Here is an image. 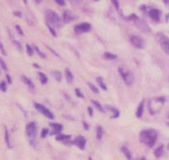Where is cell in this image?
<instances>
[{
	"instance_id": "cell-1",
	"label": "cell",
	"mask_w": 169,
	"mask_h": 160,
	"mask_svg": "<svg viewBox=\"0 0 169 160\" xmlns=\"http://www.w3.org/2000/svg\"><path fill=\"white\" fill-rule=\"evenodd\" d=\"M158 138V133L155 129H146L140 132L139 139L142 144L152 148Z\"/></svg>"
},
{
	"instance_id": "cell-2",
	"label": "cell",
	"mask_w": 169,
	"mask_h": 160,
	"mask_svg": "<svg viewBox=\"0 0 169 160\" xmlns=\"http://www.w3.org/2000/svg\"><path fill=\"white\" fill-rule=\"evenodd\" d=\"M45 16H46V21L47 24L53 27L54 28H60L62 25L61 18L55 11H54L53 10H50V9L46 10L45 11Z\"/></svg>"
},
{
	"instance_id": "cell-3",
	"label": "cell",
	"mask_w": 169,
	"mask_h": 160,
	"mask_svg": "<svg viewBox=\"0 0 169 160\" xmlns=\"http://www.w3.org/2000/svg\"><path fill=\"white\" fill-rule=\"evenodd\" d=\"M37 132H38V126L35 122H30L26 125V134L28 137L29 143L32 146H36V139H37Z\"/></svg>"
},
{
	"instance_id": "cell-4",
	"label": "cell",
	"mask_w": 169,
	"mask_h": 160,
	"mask_svg": "<svg viewBox=\"0 0 169 160\" xmlns=\"http://www.w3.org/2000/svg\"><path fill=\"white\" fill-rule=\"evenodd\" d=\"M118 72L122 77L124 82L128 86L132 85L134 82L133 73L131 72L126 67H120L118 68Z\"/></svg>"
},
{
	"instance_id": "cell-5",
	"label": "cell",
	"mask_w": 169,
	"mask_h": 160,
	"mask_svg": "<svg viewBox=\"0 0 169 160\" xmlns=\"http://www.w3.org/2000/svg\"><path fill=\"white\" fill-rule=\"evenodd\" d=\"M165 98L164 97H157L155 99H151L149 102V111L151 112V114H156L158 113L161 108L163 107V105L164 104Z\"/></svg>"
},
{
	"instance_id": "cell-6",
	"label": "cell",
	"mask_w": 169,
	"mask_h": 160,
	"mask_svg": "<svg viewBox=\"0 0 169 160\" xmlns=\"http://www.w3.org/2000/svg\"><path fill=\"white\" fill-rule=\"evenodd\" d=\"M130 42L135 48L142 49L145 46V41L140 36L137 35H131L129 38Z\"/></svg>"
},
{
	"instance_id": "cell-7",
	"label": "cell",
	"mask_w": 169,
	"mask_h": 160,
	"mask_svg": "<svg viewBox=\"0 0 169 160\" xmlns=\"http://www.w3.org/2000/svg\"><path fill=\"white\" fill-rule=\"evenodd\" d=\"M158 42L162 50L167 55H169V38L164 34L158 35Z\"/></svg>"
},
{
	"instance_id": "cell-8",
	"label": "cell",
	"mask_w": 169,
	"mask_h": 160,
	"mask_svg": "<svg viewBox=\"0 0 169 160\" xmlns=\"http://www.w3.org/2000/svg\"><path fill=\"white\" fill-rule=\"evenodd\" d=\"M34 107H35L41 114H42L44 116H46V118L50 119H53L54 117H55L52 112H50L48 108H46L45 106H43V105L39 104V103H35V104H34Z\"/></svg>"
},
{
	"instance_id": "cell-9",
	"label": "cell",
	"mask_w": 169,
	"mask_h": 160,
	"mask_svg": "<svg viewBox=\"0 0 169 160\" xmlns=\"http://www.w3.org/2000/svg\"><path fill=\"white\" fill-rule=\"evenodd\" d=\"M75 32L77 33H86V32L90 31L91 29V25L89 23H81L75 26Z\"/></svg>"
},
{
	"instance_id": "cell-10",
	"label": "cell",
	"mask_w": 169,
	"mask_h": 160,
	"mask_svg": "<svg viewBox=\"0 0 169 160\" xmlns=\"http://www.w3.org/2000/svg\"><path fill=\"white\" fill-rule=\"evenodd\" d=\"M72 143L77 146L81 150H84L85 148V144H86V139L83 136H79L76 137L75 139L72 142Z\"/></svg>"
},
{
	"instance_id": "cell-11",
	"label": "cell",
	"mask_w": 169,
	"mask_h": 160,
	"mask_svg": "<svg viewBox=\"0 0 169 160\" xmlns=\"http://www.w3.org/2000/svg\"><path fill=\"white\" fill-rule=\"evenodd\" d=\"M149 16L155 22H159L161 17V11L158 9L152 8L149 11Z\"/></svg>"
},
{
	"instance_id": "cell-12",
	"label": "cell",
	"mask_w": 169,
	"mask_h": 160,
	"mask_svg": "<svg viewBox=\"0 0 169 160\" xmlns=\"http://www.w3.org/2000/svg\"><path fill=\"white\" fill-rule=\"evenodd\" d=\"M50 126L51 127L52 131H51V135H55V134H60L61 131L63 130V125L60 124H57V123H50Z\"/></svg>"
},
{
	"instance_id": "cell-13",
	"label": "cell",
	"mask_w": 169,
	"mask_h": 160,
	"mask_svg": "<svg viewBox=\"0 0 169 160\" xmlns=\"http://www.w3.org/2000/svg\"><path fill=\"white\" fill-rule=\"evenodd\" d=\"M63 19L65 22L70 23V22H72V21H74V20L76 19V17H75V16L70 11H65L63 12Z\"/></svg>"
},
{
	"instance_id": "cell-14",
	"label": "cell",
	"mask_w": 169,
	"mask_h": 160,
	"mask_svg": "<svg viewBox=\"0 0 169 160\" xmlns=\"http://www.w3.org/2000/svg\"><path fill=\"white\" fill-rule=\"evenodd\" d=\"M21 79L30 90H34V85H33V81H32L29 78L26 77L25 76H24V75H22L21 77Z\"/></svg>"
},
{
	"instance_id": "cell-15",
	"label": "cell",
	"mask_w": 169,
	"mask_h": 160,
	"mask_svg": "<svg viewBox=\"0 0 169 160\" xmlns=\"http://www.w3.org/2000/svg\"><path fill=\"white\" fill-rule=\"evenodd\" d=\"M65 78L67 80V83H72V81L74 80V77L72 73L71 72V70L69 68H66L65 69Z\"/></svg>"
},
{
	"instance_id": "cell-16",
	"label": "cell",
	"mask_w": 169,
	"mask_h": 160,
	"mask_svg": "<svg viewBox=\"0 0 169 160\" xmlns=\"http://www.w3.org/2000/svg\"><path fill=\"white\" fill-rule=\"evenodd\" d=\"M56 140L59 142H68L71 140L70 135H65V134H58L56 136Z\"/></svg>"
},
{
	"instance_id": "cell-17",
	"label": "cell",
	"mask_w": 169,
	"mask_h": 160,
	"mask_svg": "<svg viewBox=\"0 0 169 160\" xmlns=\"http://www.w3.org/2000/svg\"><path fill=\"white\" fill-rule=\"evenodd\" d=\"M143 112H144V101H141L138 105L137 112H136V115H137V118H141L142 116V114H143Z\"/></svg>"
},
{
	"instance_id": "cell-18",
	"label": "cell",
	"mask_w": 169,
	"mask_h": 160,
	"mask_svg": "<svg viewBox=\"0 0 169 160\" xmlns=\"http://www.w3.org/2000/svg\"><path fill=\"white\" fill-rule=\"evenodd\" d=\"M121 151H122V153L124 154V156L126 157L127 159L128 160L132 159V154H131L130 150H129L126 146H122V147H121Z\"/></svg>"
},
{
	"instance_id": "cell-19",
	"label": "cell",
	"mask_w": 169,
	"mask_h": 160,
	"mask_svg": "<svg viewBox=\"0 0 169 160\" xmlns=\"http://www.w3.org/2000/svg\"><path fill=\"white\" fill-rule=\"evenodd\" d=\"M164 153V150H163V146H158V148L155 150V152H154V154H155V156L156 158H160V157L162 156L163 154Z\"/></svg>"
},
{
	"instance_id": "cell-20",
	"label": "cell",
	"mask_w": 169,
	"mask_h": 160,
	"mask_svg": "<svg viewBox=\"0 0 169 160\" xmlns=\"http://www.w3.org/2000/svg\"><path fill=\"white\" fill-rule=\"evenodd\" d=\"M96 81H97V83L99 85V86L101 89H102L103 90H107V85H106V84L104 83V80L102 79L101 77H98L96 78Z\"/></svg>"
},
{
	"instance_id": "cell-21",
	"label": "cell",
	"mask_w": 169,
	"mask_h": 160,
	"mask_svg": "<svg viewBox=\"0 0 169 160\" xmlns=\"http://www.w3.org/2000/svg\"><path fill=\"white\" fill-rule=\"evenodd\" d=\"M107 108L108 110H110L111 112H113V115L111 116V118L116 119L117 118V117H119V115H120V112H119L117 109H116L115 107H110V106H107Z\"/></svg>"
},
{
	"instance_id": "cell-22",
	"label": "cell",
	"mask_w": 169,
	"mask_h": 160,
	"mask_svg": "<svg viewBox=\"0 0 169 160\" xmlns=\"http://www.w3.org/2000/svg\"><path fill=\"white\" fill-rule=\"evenodd\" d=\"M5 142H6V144L7 146L11 148V139H10V135H9V132L7 129L5 127Z\"/></svg>"
},
{
	"instance_id": "cell-23",
	"label": "cell",
	"mask_w": 169,
	"mask_h": 160,
	"mask_svg": "<svg viewBox=\"0 0 169 160\" xmlns=\"http://www.w3.org/2000/svg\"><path fill=\"white\" fill-rule=\"evenodd\" d=\"M104 58L108 60H114V59H117V55H115V54H112V53L110 52H105L104 53Z\"/></svg>"
},
{
	"instance_id": "cell-24",
	"label": "cell",
	"mask_w": 169,
	"mask_h": 160,
	"mask_svg": "<svg viewBox=\"0 0 169 160\" xmlns=\"http://www.w3.org/2000/svg\"><path fill=\"white\" fill-rule=\"evenodd\" d=\"M38 76H39V80H40V82L43 85H45V84L47 83V81H48V79H47V77L43 73H38Z\"/></svg>"
},
{
	"instance_id": "cell-25",
	"label": "cell",
	"mask_w": 169,
	"mask_h": 160,
	"mask_svg": "<svg viewBox=\"0 0 169 160\" xmlns=\"http://www.w3.org/2000/svg\"><path fill=\"white\" fill-rule=\"evenodd\" d=\"M53 77H55V79L58 82H60L62 80V74H61L60 71H54L53 72Z\"/></svg>"
},
{
	"instance_id": "cell-26",
	"label": "cell",
	"mask_w": 169,
	"mask_h": 160,
	"mask_svg": "<svg viewBox=\"0 0 169 160\" xmlns=\"http://www.w3.org/2000/svg\"><path fill=\"white\" fill-rule=\"evenodd\" d=\"M96 134H97V139L101 140L102 136H103V129L101 126H98L97 127V131H96Z\"/></svg>"
},
{
	"instance_id": "cell-27",
	"label": "cell",
	"mask_w": 169,
	"mask_h": 160,
	"mask_svg": "<svg viewBox=\"0 0 169 160\" xmlns=\"http://www.w3.org/2000/svg\"><path fill=\"white\" fill-rule=\"evenodd\" d=\"M91 102L94 104V106L95 107L99 110V111H100L101 112H104V109H103L102 106L100 104L99 102H98L97 101H94V100H91Z\"/></svg>"
},
{
	"instance_id": "cell-28",
	"label": "cell",
	"mask_w": 169,
	"mask_h": 160,
	"mask_svg": "<svg viewBox=\"0 0 169 160\" xmlns=\"http://www.w3.org/2000/svg\"><path fill=\"white\" fill-rule=\"evenodd\" d=\"M88 85H89V89H90V90H91L93 91L94 94H99V89L96 87L94 85H93V84L90 83V82H88Z\"/></svg>"
},
{
	"instance_id": "cell-29",
	"label": "cell",
	"mask_w": 169,
	"mask_h": 160,
	"mask_svg": "<svg viewBox=\"0 0 169 160\" xmlns=\"http://www.w3.org/2000/svg\"><path fill=\"white\" fill-rule=\"evenodd\" d=\"M7 90V83L3 80V81H1L0 82V90L2 91V92H6Z\"/></svg>"
},
{
	"instance_id": "cell-30",
	"label": "cell",
	"mask_w": 169,
	"mask_h": 160,
	"mask_svg": "<svg viewBox=\"0 0 169 160\" xmlns=\"http://www.w3.org/2000/svg\"><path fill=\"white\" fill-rule=\"evenodd\" d=\"M26 51H27L28 55L32 56L33 55V48H32L31 46H29L28 44L26 45Z\"/></svg>"
},
{
	"instance_id": "cell-31",
	"label": "cell",
	"mask_w": 169,
	"mask_h": 160,
	"mask_svg": "<svg viewBox=\"0 0 169 160\" xmlns=\"http://www.w3.org/2000/svg\"><path fill=\"white\" fill-rule=\"evenodd\" d=\"M0 66H1V68H2L4 71H7V64H6L5 61H4V59H2L1 57H0Z\"/></svg>"
},
{
	"instance_id": "cell-32",
	"label": "cell",
	"mask_w": 169,
	"mask_h": 160,
	"mask_svg": "<svg viewBox=\"0 0 169 160\" xmlns=\"http://www.w3.org/2000/svg\"><path fill=\"white\" fill-rule=\"evenodd\" d=\"M75 93H76V95L78 97H81V98H84V94H82V92H81L79 89H76L75 90Z\"/></svg>"
},
{
	"instance_id": "cell-33",
	"label": "cell",
	"mask_w": 169,
	"mask_h": 160,
	"mask_svg": "<svg viewBox=\"0 0 169 160\" xmlns=\"http://www.w3.org/2000/svg\"><path fill=\"white\" fill-rule=\"evenodd\" d=\"M48 133H49V130L47 129H42V133H41V137H42V138H45L47 135H48Z\"/></svg>"
},
{
	"instance_id": "cell-34",
	"label": "cell",
	"mask_w": 169,
	"mask_h": 160,
	"mask_svg": "<svg viewBox=\"0 0 169 160\" xmlns=\"http://www.w3.org/2000/svg\"><path fill=\"white\" fill-rule=\"evenodd\" d=\"M34 48H35L36 52L38 54V55L40 56V57H42V58H46V55H45L42 52H41V50H39V48L37 46H34Z\"/></svg>"
},
{
	"instance_id": "cell-35",
	"label": "cell",
	"mask_w": 169,
	"mask_h": 160,
	"mask_svg": "<svg viewBox=\"0 0 169 160\" xmlns=\"http://www.w3.org/2000/svg\"><path fill=\"white\" fill-rule=\"evenodd\" d=\"M47 27H48V29L50 30V33L52 34L53 37H56V32H55V28H53V27H51V26H50V25H48L47 24Z\"/></svg>"
},
{
	"instance_id": "cell-36",
	"label": "cell",
	"mask_w": 169,
	"mask_h": 160,
	"mask_svg": "<svg viewBox=\"0 0 169 160\" xmlns=\"http://www.w3.org/2000/svg\"><path fill=\"white\" fill-rule=\"evenodd\" d=\"M0 51H1V53H2L4 55H7V52H6L4 45H3V43L1 42V41H0Z\"/></svg>"
},
{
	"instance_id": "cell-37",
	"label": "cell",
	"mask_w": 169,
	"mask_h": 160,
	"mask_svg": "<svg viewBox=\"0 0 169 160\" xmlns=\"http://www.w3.org/2000/svg\"><path fill=\"white\" fill-rule=\"evenodd\" d=\"M16 31L18 32L19 34L21 35V36H24V32H23L20 25H16Z\"/></svg>"
},
{
	"instance_id": "cell-38",
	"label": "cell",
	"mask_w": 169,
	"mask_h": 160,
	"mask_svg": "<svg viewBox=\"0 0 169 160\" xmlns=\"http://www.w3.org/2000/svg\"><path fill=\"white\" fill-rule=\"evenodd\" d=\"M57 4H59L60 6H64L65 5V0H54Z\"/></svg>"
},
{
	"instance_id": "cell-39",
	"label": "cell",
	"mask_w": 169,
	"mask_h": 160,
	"mask_svg": "<svg viewBox=\"0 0 169 160\" xmlns=\"http://www.w3.org/2000/svg\"><path fill=\"white\" fill-rule=\"evenodd\" d=\"M111 2H112V4L115 5L116 9L119 10V2H118V0H111Z\"/></svg>"
},
{
	"instance_id": "cell-40",
	"label": "cell",
	"mask_w": 169,
	"mask_h": 160,
	"mask_svg": "<svg viewBox=\"0 0 169 160\" xmlns=\"http://www.w3.org/2000/svg\"><path fill=\"white\" fill-rule=\"evenodd\" d=\"M13 42H14V44L16 46V47H17L20 50H22V46H21V43L20 42H18L17 41H13Z\"/></svg>"
},
{
	"instance_id": "cell-41",
	"label": "cell",
	"mask_w": 169,
	"mask_h": 160,
	"mask_svg": "<svg viewBox=\"0 0 169 160\" xmlns=\"http://www.w3.org/2000/svg\"><path fill=\"white\" fill-rule=\"evenodd\" d=\"M6 77H7V82H8V83L9 84L12 83V80H11V77H10V75L7 74V75H6Z\"/></svg>"
},
{
	"instance_id": "cell-42",
	"label": "cell",
	"mask_w": 169,
	"mask_h": 160,
	"mask_svg": "<svg viewBox=\"0 0 169 160\" xmlns=\"http://www.w3.org/2000/svg\"><path fill=\"white\" fill-rule=\"evenodd\" d=\"M47 48L49 49V50H50V51H51V52L54 53V55H56L57 57H60V55H58V53L55 52V50H53L52 49L50 48V46H47Z\"/></svg>"
},
{
	"instance_id": "cell-43",
	"label": "cell",
	"mask_w": 169,
	"mask_h": 160,
	"mask_svg": "<svg viewBox=\"0 0 169 160\" xmlns=\"http://www.w3.org/2000/svg\"><path fill=\"white\" fill-rule=\"evenodd\" d=\"M14 15L17 17H21V16H22L21 12H20V11H14Z\"/></svg>"
},
{
	"instance_id": "cell-44",
	"label": "cell",
	"mask_w": 169,
	"mask_h": 160,
	"mask_svg": "<svg viewBox=\"0 0 169 160\" xmlns=\"http://www.w3.org/2000/svg\"><path fill=\"white\" fill-rule=\"evenodd\" d=\"M83 125H84V129H85V130H88L89 129V125L85 123V122H83Z\"/></svg>"
},
{
	"instance_id": "cell-45",
	"label": "cell",
	"mask_w": 169,
	"mask_h": 160,
	"mask_svg": "<svg viewBox=\"0 0 169 160\" xmlns=\"http://www.w3.org/2000/svg\"><path fill=\"white\" fill-rule=\"evenodd\" d=\"M88 111H89V115L92 116V115H93V110H92V108L88 107Z\"/></svg>"
},
{
	"instance_id": "cell-46",
	"label": "cell",
	"mask_w": 169,
	"mask_h": 160,
	"mask_svg": "<svg viewBox=\"0 0 169 160\" xmlns=\"http://www.w3.org/2000/svg\"><path fill=\"white\" fill-rule=\"evenodd\" d=\"M163 2L165 4H169V0H163Z\"/></svg>"
},
{
	"instance_id": "cell-47",
	"label": "cell",
	"mask_w": 169,
	"mask_h": 160,
	"mask_svg": "<svg viewBox=\"0 0 169 160\" xmlns=\"http://www.w3.org/2000/svg\"><path fill=\"white\" fill-rule=\"evenodd\" d=\"M33 66L36 67V68H40V66H39V65H38V64H35V63H34V64H33Z\"/></svg>"
},
{
	"instance_id": "cell-48",
	"label": "cell",
	"mask_w": 169,
	"mask_h": 160,
	"mask_svg": "<svg viewBox=\"0 0 169 160\" xmlns=\"http://www.w3.org/2000/svg\"><path fill=\"white\" fill-rule=\"evenodd\" d=\"M41 1H42V0H35V2H37L38 4H39V3H41Z\"/></svg>"
},
{
	"instance_id": "cell-49",
	"label": "cell",
	"mask_w": 169,
	"mask_h": 160,
	"mask_svg": "<svg viewBox=\"0 0 169 160\" xmlns=\"http://www.w3.org/2000/svg\"><path fill=\"white\" fill-rule=\"evenodd\" d=\"M23 1H24V3H25V4H27V0H23Z\"/></svg>"
},
{
	"instance_id": "cell-50",
	"label": "cell",
	"mask_w": 169,
	"mask_h": 160,
	"mask_svg": "<svg viewBox=\"0 0 169 160\" xmlns=\"http://www.w3.org/2000/svg\"><path fill=\"white\" fill-rule=\"evenodd\" d=\"M168 18H169V14L168 15V16H167V21H168Z\"/></svg>"
},
{
	"instance_id": "cell-51",
	"label": "cell",
	"mask_w": 169,
	"mask_h": 160,
	"mask_svg": "<svg viewBox=\"0 0 169 160\" xmlns=\"http://www.w3.org/2000/svg\"><path fill=\"white\" fill-rule=\"evenodd\" d=\"M94 1H96V2H97V1H99V0H94Z\"/></svg>"
}]
</instances>
